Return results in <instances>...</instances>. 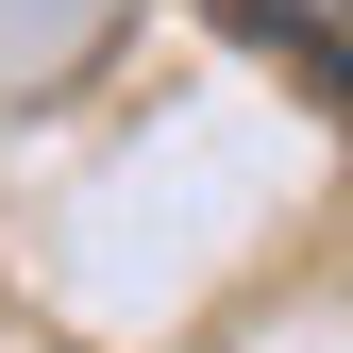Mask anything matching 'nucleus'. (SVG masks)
I'll list each match as a JSON object with an SVG mask.
<instances>
[{"instance_id": "1", "label": "nucleus", "mask_w": 353, "mask_h": 353, "mask_svg": "<svg viewBox=\"0 0 353 353\" xmlns=\"http://www.w3.org/2000/svg\"><path fill=\"white\" fill-rule=\"evenodd\" d=\"M219 17H236L270 68H303L320 101H353V0H219Z\"/></svg>"}]
</instances>
